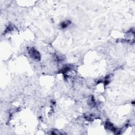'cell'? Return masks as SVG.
<instances>
[{
  "instance_id": "6da1fadb",
  "label": "cell",
  "mask_w": 135,
  "mask_h": 135,
  "mask_svg": "<svg viewBox=\"0 0 135 135\" xmlns=\"http://www.w3.org/2000/svg\"><path fill=\"white\" fill-rule=\"evenodd\" d=\"M30 54L32 57L36 59H40V55L39 54V53L37 51V50H36L34 48H32L30 50Z\"/></svg>"
}]
</instances>
